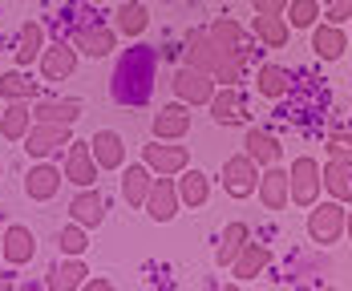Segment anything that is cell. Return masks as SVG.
<instances>
[{
    "label": "cell",
    "instance_id": "obj_1",
    "mask_svg": "<svg viewBox=\"0 0 352 291\" xmlns=\"http://www.w3.org/2000/svg\"><path fill=\"white\" fill-rule=\"evenodd\" d=\"M154 77H158V49L154 45H134L118 57L113 77H109V93L118 106H142L154 93Z\"/></svg>",
    "mask_w": 352,
    "mask_h": 291
},
{
    "label": "cell",
    "instance_id": "obj_2",
    "mask_svg": "<svg viewBox=\"0 0 352 291\" xmlns=\"http://www.w3.org/2000/svg\"><path fill=\"white\" fill-rule=\"evenodd\" d=\"M186 61L199 65V69H207L219 85H239V81H243V69H247V53L223 49L207 29H199V33L186 36Z\"/></svg>",
    "mask_w": 352,
    "mask_h": 291
},
{
    "label": "cell",
    "instance_id": "obj_3",
    "mask_svg": "<svg viewBox=\"0 0 352 291\" xmlns=\"http://www.w3.org/2000/svg\"><path fill=\"white\" fill-rule=\"evenodd\" d=\"M287 182H292V207L308 211L312 202H320V190H324V166H320L312 154H300V158H292Z\"/></svg>",
    "mask_w": 352,
    "mask_h": 291
},
{
    "label": "cell",
    "instance_id": "obj_4",
    "mask_svg": "<svg viewBox=\"0 0 352 291\" xmlns=\"http://www.w3.org/2000/svg\"><path fill=\"white\" fill-rule=\"evenodd\" d=\"M344 222H349L344 202H336V198H328V202H312V207H308V239L320 243V247H332V243H340Z\"/></svg>",
    "mask_w": 352,
    "mask_h": 291
},
{
    "label": "cell",
    "instance_id": "obj_5",
    "mask_svg": "<svg viewBox=\"0 0 352 291\" xmlns=\"http://www.w3.org/2000/svg\"><path fill=\"white\" fill-rule=\"evenodd\" d=\"M223 190L231 194V198H251L255 190H259V162L251 158V154H231L227 162H223Z\"/></svg>",
    "mask_w": 352,
    "mask_h": 291
},
{
    "label": "cell",
    "instance_id": "obj_6",
    "mask_svg": "<svg viewBox=\"0 0 352 291\" xmlns=\"http://www.w3.org/2000/svg\"><path fill=\"white\" fill-rule=\"evenodd\" d=\"M170 85H175V97H178V102H186L190 109H195V106H211L214 89H219L211 73L199 69V65H190V61L175 73V81H170Z\"/></svg>",
    "mask_w": 352,
    "mask_h": 291
},
{
    "label": "cell",
    "instance_id": "obj_7",
    "mask_svg": "<svg viewBox=\"0 0 352 291\" xmlns=\"http://www.w3.org/2000/svg\"><path fill=\"white\" fill-rule=\"evenodd\" d=\"M73 142V126H57V121H33V130L25 134V154L29 158H53L57 150Z\"/></svg>",
    "mask_w": 352,
    "mask_h": 291
},
{
    "label": "cell",
    "instance_id": "obj_8",
    "mask_svg": "<svg viewBox=\"0 0 352 291\" xmlns=\"http://www.w3.org/2000/svg\"><path fill=\"white\" fill-rule=\"evenodd\" d=\"M142 162H146L154 174H175V178H178V174L190 166V154H186V146L154 138L150 146H142Z\"/></svg>",
    "mask_w": 352,
    "mask_h": 291
},
{
    "label": "cell",
    "instance_id": "obj_9",
    "mask_svg": "<svg viewBox=\"0 0 352 291\" xmlns=\"http://www.w3.org/2000/svg\"><path fill=\"white\" fill-rule=\"evenodd\" d=\"M178 207H182V198H178V182L175 174H154V186H150V194H146V215L154 218V222H170L178 215Z\"/></svg>",
    "mask_w": 352,
    "mask_h": 291
},
{
    "label": "cell",
    "instance_id": "obj_10",
    "mask_svg": "<svg viewBox=\"0 0 352 291\" xmlns=\"http://www.w3.org/2000/svg\"><path fill=\"white\" fill-rule=\"evenodd\" d=\"M61 182H65V170H57L49 158H36L29 166V174H25V194L33 202H49V198H57Z\"/></svg>",
    "mask_w": 352,
    "mask_h": 291
},
{
    "label": "cell",
    "instance_id": "obj_11",
    "mask_svg": "<svg viewBox=\"0 0 352 291\" xmlns=\"http://www.w3.org/2000/svg\"><path fill=\"white\" fill-rule=\"evenodd\" d=\"M150 134L162 138V142H182V138L190 134V106H186V102L162 106L154 113V121H150Z\"/></svg>",
    "mask_w": 352,
    "mask_h": 291
},
{
    "label": "cell",
    "instance_id": "obj_12",
    "mask_svg": "<svg viewBox=\"0 0 352 291\" xmlns=\"http://www.w3.org/2000/svg\"><path fill=\"white\" fill-rule=\"evenodd\" d=\"M77 45H65V40H57V45H45V53H41V77L45 81H65V77H73V69H77Z\"/></svg>",
    "mask_w": 352,
    "mask_h": 291
},
{
    "label": "cell",
    "instance_id": "obj_13",
    "mask_svg": "<svg viewBox=\"0 0 352 291\" xmlns=\"http://www.w3.org/2000/svg\"><path fill=\"white\" fill-rule=\"evenodd\" d=\"M73 45H77L81 57L102 61V57H109V53L118 49V29H106V25H81V29L73 33Z\"/></svg>",
    "mask_w": 352,
    "mask_h": 291
},
{
    "label": "cell",
    "instance_id": "obj_14",
    "mask_svg": "<svg viewBox=\"0 0 352 291\" xmlns=\"http://www.w3.org/2000/svg\"><path fill=\"white\" fill-rule=\"evenodd\" d=\"M255 194H259V202H263L267 211H287V202H292V182H287V170H283L280 162H276V166H263Z\"/></svg>",
    "mask_w": 352,
    "mask_h": 291
},
{
    "label": "cell",
    "instance_id": "obj_15",
    "mask_svg": "<svg viewBox=\"0 0 352 291\" xmlns=\"http://www.w3.org/2000/svg\"><path fill=\"white\" fill-rule=\"evenodd\" d=\"M98 158L89 142H69V154H65V182L73 186H98Z\"/></svg>",
    "mask_w": 352,
    "mask_h": 291
},
{
    "label": "cell",
    "instance_id": "obj_16",
    "mask_svg": "<svg viewBox=\"0 0 352 291\" xmlns=\"http://www.w3.org/2000/svg\"><path fill=\"white\" fill-rule=\"evenodd\" d=\"M69 218L81 222L85 231L102 226V218H106V198H102V190H98V186H77V194H73V202H69Z\"/></svg>",
    "mask_w": 352,
    "mask_h": 291
},
{
    "label": "cell",
    "instance_id": "obj_17",
    "mask_svg": "<svg viewBox=\"0 0 352 291\" xmlns=\"http://www.w3.org/2000/svg\"><path fill=\"white\" fill-rule=\"evenodd\" d=\"M89 150H94V158H98L102 170H122L126 166V138L118 130H94Z\"/></svg>",
    "mask_w": 352,
    "mask_h": 291
},
{
    "label": "cell",
    "instance_id": "obj_18",
    "mask_svg": "<svg viewBox=\"0 0 352 291\" xmlns=\"http://www.w3.org/2000/svg\"><path fill=\"white\" fill-rule=\"evenodd\" d=\"M344 49H349V33H344V25H332V21L312 25V53H316L320 61H340Z\"/></svg>",
    "mask_w": 352,
    "mask_h": 291
},
{
    "label": "cell",
    "instance_id": "obj_19",
    "mask_svg": "<svg viewBox=\"0 0 352 291\" xmlns=\"http://www.w3.org/2000/svg\"><path fill=\"white\" fill-rule=\"evenodd\" d=\"M33 255H36V235L29 226H21V222L4 226V263L8 267H25V263H33Z\"/></svg>",
    "mask_w": 352,
    "mask_h": 291
},
{
    "label": "cell",
    "instance_id": "obj_20",
    "mask_svg": "<svg viewBox=\"0 0 352 291\" xmlns=\"http://www.w3.org/2000/svg\"><path fill=\"white\" fill-rule=\"evenodd\" d=\"M267 267H272V247H267V243H255V239H251V243L243 247V255H239V259L231 263V275H235L239 283H251V279H259V275H263Z\"/></svg>",
    "mask_w": 352,
    "mask_h": 291
},
{
    "label": "cell",
    "instance_id": "obj_21",
    "mask_svg": "<svg viewBox=\"0 0 352 291\" xmlns=\"http://www.w3.org/2000/svg\"><path fill=\"white\" fill-rule=\"evenodd\" d=\"M211 117L219 126H239L247 117V106H243V93L239 85H219L211 97Z\"/></svg>",
    "mask_w": 352,
    "mask_h": 291
},
{
    "label": "cell",
    "instance_id": "obj_22",
    "mask_svg": "<svg viewBox=\"0 0 352 291\" xmlns=\"http://www.w3.org/2000/svg\"><path fill=\"white\" fill-rule=\"evenodd\" d=\"M33 130V102H8L0 113V138L4 142H25V134Z\"/></svg>",
    "mask_w": 352,
    "mask_h": 291
},
{
    "label": "cell",
    "instance_id": "obj_23",
    "mask_svg": "<svg viewBox=\"0 0 352 291\" xmlns=\"http://www.w3.org/2000/svg\"><path fill=\"white\" fill-rule=\"evenodd\" d=\"M150 186H154V170H150L146 162H134L130 170H122V198L130 202V211L146 207V194H150Z\"/></svg>",
    "mask_w": 352,
    "mask_h": 291
},
{
    "label": "cell",
    "instance_id": "obj_24",
    "mask_svg": "<svg viewBox=\"0 0 352 291\" xmlns=\"http://www.w3.org/2000/svg\"><path fill=\"white\" fill-rule=\"evenodd\" d=\"M243 150L259 162V166H276L283 158V146H280V138L276 134H267V130H259V126H251L243 134Z\"/></svg>",
    "mask_w": 352,
    "mask_h": 291
},
{
    "label": "cell",
    "instance_id": "obj_25",
    "mask_svg": "<svg viewBox=\"0 0 352 291\" xmlns=\"http://www.w3.org/2000/svg\"><path fill=\"white\" fill-rule=\"evenodd\" d=\"M251 33H255V40H259L263 49H283V45L292 40V25H287V16H267V12H255Z\"/></svg>",
    "mask_w": 352,
    "mask_h": 291
},
{
    "label": "cell",
    "instance_id": "obj_26",
    "mask_svg": "<svg viewBox=\"0 0 352 291\" xmlns=\"http://www.w3.org/2000/svg\"><path fill=\"white\" fill-rule=\"evenodd\" d=\"M251 243V226L247 222H227V231H223V239H219V247H214V263L219 267H231L239 255H243V247Z\"/></svg>",
    "mask_w": 352,
    "mask_h": 291
},
{
    "label": "cell",
    "instance_id": "obj_27",
    "mask_svg": "<svg viewBox=\"0 0 352 291\" xmlns=\"http://www.w3.org/2000/svg\"><path fill=\"white\" fill-rule=\"evenodd\" d=\"M113 29L122 36H130V40H138L146 29H150V8L142 4V0H126V4H118V12H113Z\"/></svg>",
    "mask_w": 352,
    "mask_h": 291
},
{
    "label": "cell",
    "instance_id": "obj_28",
    "mask_svg": "<svg viewBox=\"0 0 352 291\" xmlns=\"http://www.w3.org/2000/svg\"><path fill=\"white\" fill-rule=\"evenodd\" d=\"M178 198H182V207L186 211H199V207H207V198H211V178L203 174V170H182L178 174Z\"/></svg>",
    "mask_w": 352,
    "mask_h": 291
},
{
    "label": "cell",
    "instance_id": "obj_29",
    "mask_svg": "<svg viewBox=\"0 0 352 291\" xmlns=\"http://www.w3.org/2000/svg\"><path fill=\"white\" fill-rule=\"evenodd\" d=\"M41 53H45V29H41V21H25L21 25V33H16V65L21 69H29L33 61H41Z\"/></svg>",
    "mask_w": 352,
    "mask_h": 291
},
{
    "label": "cell",
    "instance_id": "obj_30",
    "mask_svg": "<svg viewBox=\"0 0 352 291\" xmlns=\"http://www.w3.org/2000/svg\"><path fill=\"white\" fill-rule=\"evenodd\" d=\"M255 89L267 102H283L292 93V73L283 69V65H259L255 69Z\"/></svg>",
    "mask_w": 352,
    "mask_h": 291
},
{
    "label": "cell",
    "instance_id": "obj_31",
    "mask_svg": "<svg viewBox=\"0 0 352 291\" xmlns=\"http://www.w3.org/2000/svg\"><path fill=\"white\" fill-rule=\"evenodd\" d=\"M324 190H328V198H336V202H352V162L328 158V162H324Z\"/></svg>",
    "mask_w": 352,
    "mask_h": 291
},
{
    "label": "cell",
    "instance_id": "obj_32",
    "mask_svg": "<svg viewBox=\"0 0 352 291\" xmlns=\"http://www.w3.org/2000/svg\"><path fill=\"white\" fill-rule=\"evenodd\" d=\"M85 275H89V271H85L81 255H65V263H61V267H53L45 283H49L53 291H77L81 283H85Z\"/></svg>",
    "mask_w": 352,
    "mask_h": 291
},
{
    "label": "cell",
    "instance_id": "obj_33",
    "mask_svg": "<svg viewBox=\"0 0 352 291\" xmlns=\"http://www.w3.org/2000/svg\"><path fill=\"white\" fill-rule=\"evenodd\" d=\"M81 102L69 97V102H36L33 106V121H57V126H73L81 117Z\"/></svg>",
    "mask_w": 352,
    "mask_h": 291
},
{
    "label": "cell",
    "instance_id": "obj_34",
    "mask_svg": "<svg viewBox=\"0 0 352 291\" xmlns=\"http://www.w3.org/2000/svg\"><path fill=\"white\" fill-rule=\"evenodd\" d=\"M0 97H4V102H33L36 97V81L33 77H25V69L16 65V69L0 73Z\"/></svg>",
    "mask_w": 352,
    "mask_h": 291
},
{
    "label": "cell",
    "instance_id": "obj_35",
    "mask_svg": "<svg viewBox=\"0 0 352 291\" xmlns=\"http://www.w3.org/2000/svg\"><path fill=\"white\" fill-rule=\"evenodd\" d=\"M207 33H211L223 49H239V53H247V29L239 25V21L219 16V21H211V29H207Z\"/></svg>",
    "mask_w": 352,
    "mask_h": 291
},
{
    "label": "cell",
    "instance_id": "obj_36",
    "mask_svg": "<svg viewBox=\"0 0 352 291\" xmlns=\"http://www.w3.org/2000/svg\"><path fill=\"white\" fill-rule=\"evenodd\" d=\"M287 25L292 29H308L312 33V25H320V0H287Z\"/></svg>",
    "mask_w": 352,
    "mask_h": 291
},
{
    "label": "cell",
    "instance_id": "obj_37",
    "mask_svg": "<svg viewBox=\"0 0 352 291\" xmlns=\"http://www.w3.org/2000/svg\"><path fill=\"white\" fill-rule=\"evenodd\" d=\"M57 247H61V255H85V247H89V235H85V226H81V222L61 226V235H57Z\"/></svg>",
    "mask_w": 352,
    "mask_h": 291
},
{
    "label": "cell",
    "instance_id": "obj_38",
    "mask_svg": "<svg viewBox=\"0 0 352 291\" xmlns=\"http://www.w3.org/2000/svg\"><path fill=\"white\" fill-rule=\"evenodd\" d=\"M328 158L352 162V130H336V134L328 138Z\"/></svg>",
    "mask_w": 352,
    "mask_h": 291
},
{
    "label": "cell",
    "instance_id": "obj_39",
    "mask_svg": "<svg viewBox=\"0 0 352 291\" xmlns=\"http://www.w3.org/2000/svg\"><path fill=\"white\" fill-rule=\"evenodd\" d=\"M328 21H332V25H349L352 21V0H332V4H328Z\"/></svg>",
    "mask_w": 352,
    "mask_h": 291
},
{
    "label": "cell",
    "instance_id": "obj_40",
    "mask_svg": "<svg viewBox=\"0 0 352 291\" xmlns=\"http://www.w3.org/2000/svg\"><path fill=\"white\" fill-rule=\"evenodd\" d=\"M255 12H267V16H283L287 12V0H251Z\"/></svg>",
    "mask_w": 352,
    "mask_h": 291
},
{
    "label": "cell",
    "instance_id": "obj_41",
    "mask_svg": "<svg viewBox=\"0 0 352 291\" xmlns=\"http://www.w3.org/2000/svg\"><path fill=\"white\" fill-rule=\"evenodd\" d=\"M81 288H85V291H109V279H89V275H85V283H81Z\"/></svg>",
    "mask_w": 352,
    "mask_h": 291
},
{
    "label": "cell",
    "instance_id": "obj_42",
    "mask_svg": "<svg viewBox=\"0 0 352 291\" xmlns=\"http://www.w3.org/2000/svg\"><path fill=\"white\" fill-rule=\"evenodd\" d=\"M344 235L352 239V211H349V222H344Z\"/></svg>",
    "mask_w": 352,
    "mask_h": 291
},
{
    "label": "cell",
    "instance_id": "obj_43",
    "mask_svg": "<svg viewBox=\"0 0 352 291\" xmlns=\"http://www.w3.org/2000/svg\"><path fill=\"white\" fill-rule=\"evenodd\" d=\"M0 259H4V231H0Z\"/></svg>",
    "mask_w": 352,
    "mask_h": 291
},
{
    "label": "cell",
    "instance_id": "obj_44",
    "mask_svg": "<svg viewBox=\"0 0 352 291\" xmlns=\"http://www.w3.org/2000/svg\"><path fill=\"white\" fill-rule=\"evenodd\" d=\"M0 288H8V279H4V275H0Z\"/></svg>",
    "mask_w": 352,
    "mask_h": 291
},
{
    "label": "cell",
    "instance_id": "obj_45",
    "mask_svg": "<svg viewBox=\"0 0 352 291\" xmlns=\"http://www.w3.org/2000/svg\"><path fill=\"white\" fill-rule=\"evenodd\" d=\"M89 4H106V0H89Z\"/></svg>",
    "mask_w": 352,
    "mask_h": 291
},
{
    "label": "cell",
    "instance_id": "obj_46",
    "mask_svg": "<svg viewBox=\"0 0 352 291\" xmlns=\"http://www.w3.org/2000/svg\"><path fill=\"white\" fill-rule=\"evenodd\" d=\"M0 174H4V162H0Z\"/></svg>",
    "mask_w": 352,
    "mask_h": 291
}]
</instances>
